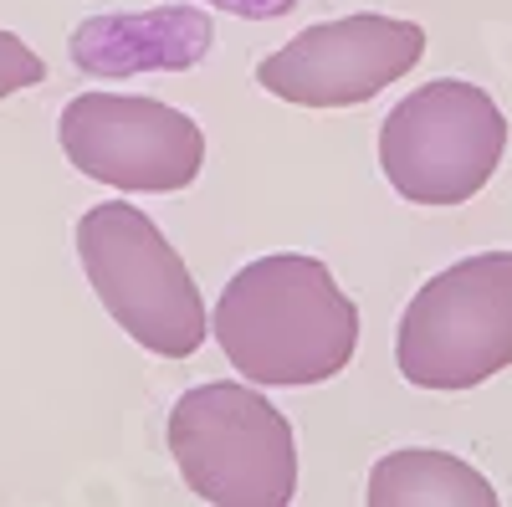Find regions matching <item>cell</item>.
<instances>
[{
    "label": "cell",
    "mask_w": 512,
    "mask_h": 507,
    "mask_svg": "<svg viewBox=\"0 0 512 507\" xmlns=\"http://www.w3.org/2000/svg\"><path fill=\"white\" fill-rule=\"evenodd\" d=\"M210 338L246 385L308 390L349 369L359 349V303L328 262L303 251L256 257L221 287Z\"/></svg>",
    "instance_id": "1"
},
{
    "label": "cell",
    "mask_w": 512,
    "mask_h": 507,
    "mask_svg": "<svg viewBox=\"0 0 512 507\" xmlns=\"http://www.w3.org/2000/svg\"><path fill=\"white\" fill-rule=\"evenodd\" d=\"M164 441L185 487L210 507L297 502V431L246 379H210L185 390L169 405Z\"/></svg>",
    "instance_id": "2"
},
{
    "label": "cell",
    "mask_w": 512,
    "mask_h": 507,
    "mask_svg": "<svg viewBox=\"0 0 512 507\" xmlns=\"http://www.w3.org/2000/svg\"><path fill=\"white\" fill-rule=\"evenodd\" d=\"M77 262L88 272L108 318L159 359H190L205 333V298L169 236L139 205L103 200L77 216Z\"/></svg>",
    "instance_id": "3"
},
{
    "label": "cell",
    "mask_w": 512,
    "mask_h": 507,
    "mask_svg": "<svg viewBox=\"0 0 512 507\" xmlns=\"http://www.w3.org/2000/svg\"><path fill=\"white\" fill-rule=\"evenodd\" d=\"M395 364L405 385L431 395L512 369V251H477L425 277L395 323Z\"/></svg>",
    "instance_id": "4"
},
{
    "label": "cell",
    "mask_w": 512,
    "mask_h": 507,
    "mask_svg": "<svg viewBox=\"0 0 512 507\" xmlns=\"http://www.w3.org/2000/svg\"><path fill=\"white\" fill-rule=\"evenodd\" d=\"M507 154L502 103L466 77L420 82L379 123V169L410 205L456 210L477 200Z\"/></svg>",
    "instance_id": "5"
},
{
    "label": "cell",
    "mask_w": 512,
    "mask_h": 507,
    "mask_svg": "<svg viewBox=\"0 0 512 507\" xmlns=\"http://www.w3.org/2000/svg\"><path fill=\"white\" fill-rule=\"evenodd\" d=\"M57 144L77 175L123 195H175L205 169L200 123L139 93H77L57 118Z\"/></svg>",
    "instance_id": "6"
},
{
    "label": "cell",
    "mask_w": 512,
    "mask_h": 507,
    "mask_svg": "<svg viewBox=\"0 0 512 507\" xmlns=\"http://www.w3.org/2000/svg\"><path fill=\"white\" fill-rule=\"evenodd\" d=\"M425 57V26L405 16H338L303 26L287 47L256 62L262 93L292 108H359L390 82L410 77Z\"/></svg>",
    "instance_id": "7"
},
{
    "label": "cell",
    "mask_w": 512,
    "mask_h": 507,
    "mask_svg": "<svg viewBox=\"0 0 512 507\" xmlns=\"http://www.w3.org/2000/svg\"><path fill=\"white\" fill-rule=\"evenodd\" d=\"M216 26L200 6H149L108 11L82 21L67 36L72 62L88 77H139V72H185L210 57Z\"/></svg>",
    "instance_id": "8"
},
{
    "label": "cell",
    "mask_w": 512,
    "mask_h": 507,
    "mask_svg": "<svg viewBox=\"0 0 512 507\" xmlns=\"http://www.w3.org/2000/svg\"><path fill=\"white\" fill-rule=\"evenodd\" d=\"M364 507H502V497L492 477L466 456L436 446H400L369 467Z\"/></svg>",
    "instance_id": "9"
},
{
    "label": "cell",
    "mask_w": 512,
    "mask_h": 507,
    "mask_svg": "<svg viewBox=\"0 0 512 507\" xmlns=\"http://www.w3.org/2000/svg\"><path fill=\"white\" fill-rule=\"evenodd\" d=\"M36 82H47V62H41L16 31H0V103L36 88Z\"/></svg>",
    "instance_id": "10"
},
{
    "label": "cell",
    "mask_w": 512,
    "mask_h": 507,
    "mask_svg": "<svg viewBox=\"0 0 512 507\" xmlns=\"http://www.w3.org/2000/svg\"><path fill=\"white\" fill-rule=\"evenodd\" d=\"M205 6L231 11V16H241V21H277V16L297 11L303 0H205Z\"/></svg>",
    "instance_id": "11"
}]
</instances>
